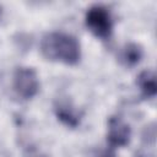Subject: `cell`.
I'll list each match as a JSON object with an SVG mask.
<instances>
[{
  "mask_svg": "<svg viewBox=\"0 0 157 157\" xmlns=\"http://www.w3.org/2000/svg\"><path fill=\"white\" fill-rule=\"evenodd\" d=\"M86 26L98 38L107 39L113 32V18L109 10L102 5H94L86 12Z\"/></svg>",
  "mask_w": 157,
  "mask_h": 157,
  "instance_id": "2",
  "label": "cell"
},
{
  "mask_svg": "<svg viewBox=\"0 0 157 157\" xmlns=\"http://www.w3.org/2000/svg\"><path fill=\"white\" fill-rule=\"evenodd\" d=\"M55 115L56 118L69 128H77L81 123V114L75 109V107L67 101H58L55 103Z\"/></svg>",
  "mask_w": 157,
  "mask_h": 157,
  "instance_id": "5",
  "label": "cell"
},
{
  "mask_svg": "<svg viewBox=\"0 0 157 157\" xmlns=\"http://www.w3.org/2000/svg\"><path fill=\"white\" fill-rule=\"evenodd\" d=\"M40 52L48 60L60 61L66 65H75L81 58L78 40L74 36L63 32L45 34L40 42Z\"/></svg>",
  "mask_w": 157,
  "mask_h": 157,
  "instance_id": "1",
  "label": "cell"
},
{
  "mask_svg": "<svg viewBox=\"0 0 157 157\" xmlns=\"http://www.w3.org/2000/svg\"><path fill=\"white\" fill-rule=\"evenodd\" d=\"M0 17H1V6H0Z\"/></svg>",
  "mask_w": 157,
  "mask_h": 157,
  "instance_id": "10",
  "label": "cell"
},
{
  "mask_svg": "<svg viewBox=\"0 0 157 157\" xmlns=\"http://www.w3.org/2000/svg\"><path fill=\"white\" fill-rule=\"evenodd\" d=\"M141 93L146 98H153L157 93V81L156 75L152 70H145L140 72L136 81Z\"/></svg>",
  "mask_w": 157,
  "mask_h": 157,
  "instance_id": "6",
  "label": "cell"
},
{
  "mask_svg": "<svg viewBox=\"0 0 157 157\" xmlns=\"http://www.w3.org/2000/svg\"><path fill=\"white\" fill-rule=\"evenodd\" d=\"M131 137V129L123 119L113 117L108 121L107 140L110 147H123L126 146Z\"/></svg>",
  "mask_w": 157,
  "mask_h": 157,
  "instance_id": "4",
  "label": "cell"
},
{
  "mask_svg": "<svg viewBox=\"0 0 157 157\" xmlns=\"http://www.w3.org/2000/svg\"><path fill=\"white\" fill-rule=\"evenodd\" d=\"M144 52L142 48L136 44V43H128L120 53V60L121 63L128 66V67H132L135 65H137L140 63V60L142 59Z\"/></svg>",
  "mask_w": 157,
  "mask_h": 157,
  "instance_id": "7",
  "label": "cell"
},
{
  "mask_svg": "<svg viewBox=\"0 0 157 157\" xmlns=\"http://www.w3.org/2000/svg\"><path fill=\"white\" fill-rule=\"evenodd\" d=\"M92 157H117V156L112 147V148H102V150L97 151Z\"/></svg>",
  "mask_w": 157,
  "mask_h": 157,
  "instance_id": "9",
  "label": "cell"
},
{
  "mask_svg": "<svg viewBox=\"0 0 157 157\" xmlns=\"http://www.w3.org/2000/svg\"><path fill=\"white\" fill-rule=\"evenodd\" d=\"M12 87L22 99L33 98L39 91V78L34 69L28 66L17 67L13 72Z\"/></svg>",
  "mask_w": 157,
  "mask_h": 157,
  "instance_id": "3",
  "label": "cell"
},
{
  "mask_svg": "<svg viewBox=\"0 0 157 157\" xmlns=\"http://www.w3.org/2000/svg\"><path fill=\"white\" fill-rule=\"evenodd\" d=\"M23 157H47V156H45L40 150H38L37 147H34V146H28V147L25 150Z\"/></svg>",
  "mask_w": 157,
  "mask_h": 157,
  "instance_id": "8",
  "label": "cell"
}]
</instances>
